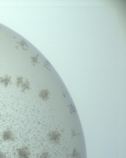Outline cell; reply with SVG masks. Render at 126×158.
Listing matches in <instances>:
<instances>
[{
	"label": "cell",
	"mask_w": 126,
	"mask_h": 158,
	"mask_svg": "<svg viewBox=\"0 0 126 158\" xmlns=\"http://www.w3.org/2000/svg\"><path fill=\"white\" fill-rule=\"evenodd\" d=\"M72 136H74L76 135V133H75V132L74 131V130H72Z\"/></svg>",
	"instance_id": "13"
},
{
	"label": "cell",
	"mask_w": 126,
	"mask_h": 158,
	"mask_svg": "<svg viewBox=\"0 0 126 158\" xmlns=\"http://www.w3.org/2000/svg\"><path fill=\"white\" fill-rule=\"evenodd\" d=\"M16 152L19 158H30L31 157V151L27 146H22L17 148Z\"/></svg>",
	"instance_id": "1"
},
{
	"label": "cell",
	"mask_w": 126,
	"mask_h": 158,
	"mask_svg": "<svg viewBox=\"0 0 126 158\" xmlns=\"http://www.w3.org/2000/svg\"><path fill=\"white\" fill-rule=\"evenodd\" d=\"M2 137L3 140L5 141H13L15 139V136L11 130L7 129L3 133Z\"/></svg>",
	"instance_id": "2"
},
{
	"label": "cell",
	"mask_w": 126,
	"mask_h": 158,
	"mask_svg": "<svg viewBox=\"0 0 126 158\" xmlns=\"http://www.w3.org/2000/svg\"><path fill=\"white\" fill-rule=\"evenodd\" d=\"M23 78L22 77H19L17 78L16 85L18 87H19L21 86L23 82Z\"/></svg>",
	"instance_id": "9"
},
{
	"label": "cell",
	"mask_w": 126,
	"mask_h": 158,
	"mask_svg": "<svg viewBox=\"0 0 126 158\" xmlns=\"http://www.w3.org/2000/svg\"><path fill=\"white\" fill-rule=\"evenodd\" d=\"M68 108L69 109L70 112L72 114L74 115H75L76 113V110L75 107L72 104H70L68 106Z\"/></svg>",
	"instance_id": "7"
},
{
	"label": "cell",
	"mask_w": 126,
	"mask_h": 158,
	"mask_svg": "<svg viewBox=\"0 0 126 158\" xmlns=\"http://www.w3.org/2000/svg\"><path fill=\"white\" fill-rule=\"evenodd\" d=\"M44 66L46 67V68H47L49 70V68H50V64H49V63H48V62H45L44 64Z\"/></svg>",
	"instance_id": "12"
},
{
	"label": "cell",
	"mask_w": 126,
	"mask_h": 158,
	"mask_svg": "<svg viewBox=\"0 0 126 158\" xmlns=\"http://www.w3.org/2000/svg\"><path fill=\"white\" fill-rule=\"evenodd\" d=\"M21 86L22 88L21 91L23 92V93L31 89V86H30L29 82L27 80L26 81L24 82H23Z\"/></svg>",
	"instance_id": "6"
},
{
	"label": "cell",
	"mask_w": 126,
	"mask_h": 158,
	"mask_svg": "<svg viewBox=\"0 0 126 158\" xmlns=\"http://www.w3.org/2000/svg\"><path fill=\"white\" fill-rule=\"evenodd\" d=\"M0 158H6V155L3 152H0Z\"/></svg>",
	"instance_id": "11"
},
{
	"label": "cell",
	"mask_w": 126,
	"mask_h": 158,
	"mask_svg": "<svg viewBox=\"0 0 126 158\" xmlns=\"http://www.w3.org/2000/svg\"><path fill=\"white\" fill-rule=\"evenodd\" d=\"M0 83L5 87H7L11 83V80L10 77L5 76L0 78Z\"/></svg>",
	"instance_id": "4"
},
{
	"label": "cell",
	"mask_w": 126,
	"mask_h": 158,
	"mask_svg": "<svg viewBox=\"0 0 126 158\" xmlns=\"http://www.w3.org/2000/svg\"><path fill=\"white\" fill-rule=\"evenodd\" d=\"M49 92L47 90H41L39 93V97L42 100L46 101L48 99Z\"/></svg>",
	"instance_id": "5"
},
{
	"label": "cell",
	"mask_w": 126,
	"mask_h": 158,
	"mask_svg": "<svg viewBox=\"0 0 126 158\" xmlns=\"http://www.w3.org/2000/svg\"><path fill=\"white\" fill-rule=\"evenodd\" d=\"M48 138L49 141L52 142H56L59 139V137L58 134L55 132H52L48 135Z\"/></svg>",
	"instance_id": "3"
},
{
	"label": "cell",
	"mask_w": 126,
	"mask_h": 158,
	"mask_svg": "<svg viewBox=\"0 0 126 158\" xmlns=\"http://www.w3.org/2000/svg\"><path fill=\"white\" fill-rule=\"evenodd\" d=\"M39 55L38 54L31 57V63L33 65H35L36 64L38 61V57H39Z\"/></svg>",
	"instance_id": "8"
},
{
	"label": "cell",
	"mask_w": 126,
	"mask_h": 158,
	"mask_svg": "<svg viewBox=\"0 0 126 158\" xmlns=\"http://www.w3.org/2000/svg\"><path fill=\"white\" fill-rule=\"evenodd\" d=\"M49 154L47 152H43L42 154L40 155V158H49Z\"/></svg>",
	"instance_id": "10"
}]
</instances>
